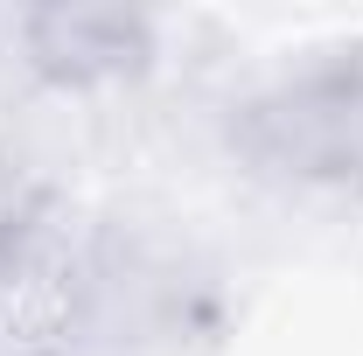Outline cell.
<instances>
[{"instance_id":"6da1fadb","label":"cell","mask_w":363,"mask_h":356,"mask_svg":"<svg viewBox=\"0 0 363 356\" xmlns=\"http://www.w3.org/2000/svg\"><path fill=\"white\" fill-rule=\"evenodd\" d=\"M105 272L84 259L63 203L35 182H0V356H63L91 335Z\"/></svg>"},{"instance_id":"7a4b0ae2","label":"cell","mask_w":363,"mask_h":356,"mask_svg":"<svg viewBox=\"0 0 363 356\" xmlns=\"http://www.w3.org/2000/svg\"><path fill=\"white\" fill-rule=\"evenodd\" d=\"M238 147L294 182L363 189V49L321 56L238 112Z\"/></svg>"},{"instance_id":"3957f363","label":"cell","mask_w":363,"mask_h":356,"mask_svg":"<svg viewBox=\"0 0 363 356\" xmlns=\"http://www.w3.org/2000/svg\"><path fill=\"white\" fill-rule=\"evenodd\" d=\"M28 63L63 77V84H91V77H126L147 56V28L133 14H91V7H49V14H21L14 21Z\"/></svg>"}]
</instances>
